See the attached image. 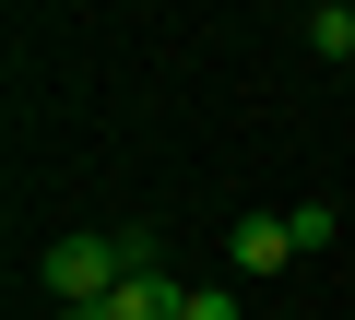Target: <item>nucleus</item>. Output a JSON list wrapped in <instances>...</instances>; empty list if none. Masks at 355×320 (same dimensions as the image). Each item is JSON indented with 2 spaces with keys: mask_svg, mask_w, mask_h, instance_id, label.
Returning <instances> with one entry per match:
<instances>
[{
  "mask_svg": "<svg viewBox=\"0 0 355 320\" xmlns=\"http://www.w3.org/2000/svg\"><path fill=\"white\" fill-rule=\"evenodd\" d=\"M60 308H95V296H119L130 285V226H71L60 249H48V273H36Z\"/></svg>",
  "mask_w": 355,
  "mask_h": 320,
  "instance_id": "f257e3e1",
  "label": "nucleus"
},
{
  "mask_svg": "<svg viewBox=\"0 0 355 320\" xmlns=\"http://www.w3.org/2000/svg\"><path fill=\"white\" fill-rule=\"evenodd\" d=\"M107 320H190V285H166V273H130L107 296Z\"/></svg>",
  "mask_w": 355,
  "mask_h": 320,
  "instance_id": "f03ea898",
  "label": "nucleus"
},
{
  "mask_svg": "<svg viewBox=\"0 0 355 320\" xmlns=\"http://www.w3.org/2000/svg\"><path fill=\"white\" fill-rule=\"evenodd\" d=\"M296 261V226L284 214H237V273H284Z\"/></svg>",
  "mask_w": 355,
  "mask_h": 320,
  "instance_id": "7ed1b4c3",
  "label": "nucleus"
},
{
  "mask_svg": "<svg viewBox=\"0 0 355 320\" xmlns=\"http://www.w3.org/2000/svg\"><path fill=\"white\" fill-rule=\"evenodd\" d=\"M284 226H296V249H331V237H343V214H331V202H296Z\"/></svg>",
  "mask_w": 355,
  "mask_h": 320,
  "instance_id": "20e7f679",
  "label": "nucleus"
},
{
  "mask_svg": "<svg viewBox=\"0 0 355 320\" xmlns=\"http://www.w3.org/2000/svg\"><path fill=\"white\" fill-rule=\"evenodd\" d=\"M308 48L320 60H355V12H308Z\"/></svg>",
  "mask_w": 355,
  "mask_h": 320,
  "instance_id": "39448f33",
  "label": "nucleus"
},
{
  "mask_svg": "<svg viewBox=\"0 0 355 320\" xmlns=\"http://www.w3.org/2000/svg\"><path fill=\"white\" fill-rule=\"evenodd\" d=\"M190 320H249V308H237L225 285H190Z\"/></svg>",
  "mask_w": 355,
  "mask_h": 320,
  "instance_id": "423d86ee",
  "label": "nucleus"
},
{
  "mask_svg": "<svg viewBox=\"0 0 355 320\" xmlns=\"http://www.w3.org/2000/svg\"><path fill=\"white\" fill-rule=\"evenodd\" d=\"M60 320H107V296H95V308H60Z\"/></svg>",
  "mask_w": 355,
  "mask_h": 320,
  "instance_id": "0eeeda50",
  "label": "nucleus"
},
{
  "mask_svg": "<svg viewBox=\"0 0 355 320\" xmlns=\"http://www.w3.org/2000/svg\"><path fill=\"white\" fill-rule=\"evenodd\" d=\"M308 12H355V0H308Z\"/></svg>",
  "mask_w": 355,
  "mask_h": 320,
  "instance_id": "6e6552de",
  "label": "nucleus"
}]
</instances>
